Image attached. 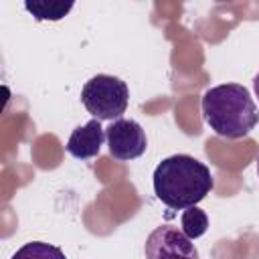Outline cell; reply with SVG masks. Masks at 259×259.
<instances>
[{
  "label": "cell",
  "mask_w": 259,
  "mask_h": 259,
  "mask_svg": "<svg viewBox=\"0 0 259 259\" xmlns=\"http://www.w3.org/2000/svg\"><path fill=\"white\" fill-rule=\"evenodd\" d=\"M152 182L158 200L174 210L196 206L214 186L210 170L188 154H174L164 158L156 166Z\"/></svg>",
  "instance_id": "cell-1"
},
{
  "label": "cell",
  "mask_w": 259,
  "mask_h": 259,
  "mask_svg": "<svg viewBox=\"0 0 259 259\" xmlns=\"http://www.w3.org/2000/svg\"><path fill=\"white\" fill-rule=\"evenodd\" d=\"M202 117L217 136L239 140L257 125L259 109L247 87L223 83L206 89L202 95Z\"/></svg>",
  "instance_id": "cell-2"
},
{
  "label": "cell",
  "mask_w": 259,
  "mask_h": 259,
  "mask_svg": "<svg viewBox=\"0 0 259 259\" xmlns=\"http://www.w3.org/2000/svg\"><path fill=\"white\" fill-rule=\"evenodd\" d=\"M81 101L95 119H121L130 91L125 81L113 75H95L81 89Z\"/></svg>",
  "instance_id": "cell-3"
},
{
  "label": "cell",
  "mask_w": 259,
  "mask_h": 259,
  "mask_svg": "<svg viewBox=\"0 0 259 259\" xmlns=\"http://www.w3.org/2000/svg\"><path fill=\"white\" fill-rule=\"evenodd\" d=\"M146 259H198V251L182 229L172 225L156 227L144 245Z\"/></svg>",
  "instance_id": "cell-4"
},
{
  "label": "cell",
  "mask_w": 259,
  "mask_h": 259,
  "mask_svg": "<svg viewBox=\"0 0 259 259\" xmlns=\"http://www.w3.org/2000/svg\"><path fill=\"white\" fill-rule=\"evenodd\" d=\"M105 140H107L109 154L121 162L140 158L148 148L146 132L134 119H115L107 127Z\"/></svg>",
  "instance_id": "cell-5"
},
{
  "label": "cell",
  "mask_w": 259,
  "mask_h": 259,
  "mask_svg": "<svg viewBox=\"0 0 259 259\" xmlns=\"http://www.w3.org/2000/svg\"><path fill=\"white\" fill-rule=\"evenodd\" d=\"M105 132L99 123V119H89L87 123L75 127L67 140V152L77 160H89L95 158L103 146Z\"/></svg>",
  "instance_id": "cell-6"
},
{
  "label": "cell",
  "mask_w": 259,
  "mask_h": 259,
  "mask_svg": "<svg viewBox=\"0 0 259 259\" xmlns=\"http://www.w3.org/2000/svg\"><path fill=\"white\" fill-rule=\"evenodd\" d=\"M26 12H30L36 20H61L65 18L71 8L73 2H59V0H26L24 2Z\"/></svg>",
  "instance_id": "cell-7"
},
{
  "label": "cell",
  "mask_w": 259,
  "mask_h": 259,
  "mask_svg": "<svg viewBox=\"0 0 259 259\" xmlns=\"http://www.w3.org/2000/svg\"><path fill=\"white\" fill-rule=\"evenodd\" d=\"M12 259H67V257L55 245H49L42 241H30V243L22 245L12 255Z\"/></svg>",
  "instance_id": "cell-8"
},
{
  "label": "cell",
  "mask_w": 259,
  "mask_h": 259,
  "mask_svg": "<svg viewBox=\"0 0 259 259\" xmlns=\"http://www.w3.org/2000/svg\"><path fill=\"white\" fill-rule=\"evenodd\" d=\"M180 223H182V231H184V235H186L188 239H198V237H202V235L206 233V229H208V217H206V212H204L202 208H198V206L186 208V210L182 212Z\"/></svg>",
  "instance_id": "cell-9"
},
{
  "label": "cell",
  "mask_w": 259,
  "mask_h": 259,
  "mask_svg": "<svg viewBox=\"0 0 259 259\" xmlns=\"http://www.w3.org/2000/svg\"><path fill=\"white\" fill-rule=\"evenodd\" d=\"M253 87H255V95L259 97V73H257L255 79H253Z\"/></svg>",
  "instance_id": "cell-10"
},
{
  "label": "cell",
  "mask_w": 259,
  "mask_h": 259,
  "mask_svg": "<svg viewBox=\"0 0 259 259\" xmlns=\"http://www.w3.org/2000/svg\"><path fill=\"white\" fill-rule=\"evenodd\" d=\"M257 174H259V156H257Z\"/></svg>",
  "instance_id": "cell-11"
}]
</instances>
